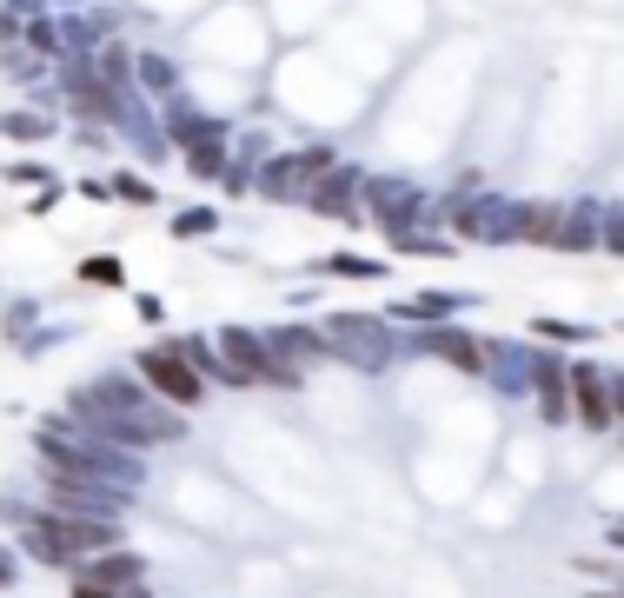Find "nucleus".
<instances>
[{
  "label": "nucleus",
  "mask_w": 624,
  "mask_h": 598,
  "mask_svg": "<svg viewBox=\"0 0 624 598\" xmlns=\"http://www.w3.org/2000/svg\"><path fill=\"white\" fill-rule=\"evenodd\" d=\"M146 379H153L160 392H173L180 406H193V399H200V379H193L180 360H173V353H153V360H146Z\"/></svg>",
  "instance_id": "obj_1"
},
{
  "label": "nucleus",
  "mask_w": 624,
  "mask_h": 598,
  "mask_svg": "<svg viewBox=\"0 0 624 598\" xmlns=\"http://www.w3.org/2000/svg\"><path fill=\"white\" fill-rule=\"evenodd\" d=\"M578 406H585V419H591V425H604V419H611V412H604V392H598V379H591V373H578Z\"/></svg>",
  "instance_id": "obj_2"
}]
</instances>
